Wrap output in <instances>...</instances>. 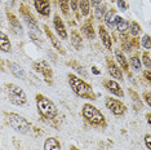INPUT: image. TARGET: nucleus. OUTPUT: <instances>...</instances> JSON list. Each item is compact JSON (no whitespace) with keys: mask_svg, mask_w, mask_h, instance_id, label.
<instances>
[{"mask_svg":"<svg viewBox=\"0 0 151 150\" xmlns=\"http://www.w3.org/2000/svg\"><path fill=\"white\" fill-rule=\"evenodd\" d=\"M68 83H70L73 91L78 96L84 97V98H91V100H94L96 98L92 87L85 83L84 80H81L80 78H78L76 75H73V74L68 75Z\"/></svg>","mask_w":151,"mask_h":150,"instance_id":"f257e3e1","label":"nucleus"},{"mask_svg":"<svg viewBox=\"0 0 151 150\" xmlns=\"http://www.w3.org/2000/svg\"><path fill=\"white\" fill-rule=\"evenodd\" d=\"M36 106L39 112L45 119H53L57 115L56 105L53 104V101H50L49 98H47L43 94H37L36 96Z\"/></svg>","mask_w":151,"mask_h":150,"instance_id":"f03ea898","label":"nucleus"},{"mask_svg":"<svg viewBox=\"0 0 151 150\" xmlns=\"http://www.w3.org/2000/svg\"><path fill=\"white\" fill-rule=\"evenodd\" d=\"M6 93H8V98L12 104L14 105H23L26 104V93L23 92L21 87L16 86V84H8L6 87Z\"/></svg>","mask_w":151,"mask_h":150,"instance_id":"7ed1b4c3","label":"nucleus"},{"mask_svg":"<svg viewBox=\"0 0 151 150\" xmlns=\"http://www.w3.org/2000/svg\"><path fill=\"white\" fill-rule=\"evenodd\" d=\"M8 122L13 127V129H16L19 133H27L30 131V123L18 114H14V112L8 114Z\"/></svg>","mask_w":151,"mask_h":150,"instance_id":"20e7f679","label":"nucleus"},{"mask_svg":"<svg viewBox=\"0 0 151 150\" xmlns=\"http://www.w3.org/2000/svg\"><path fill=\"white\" fill-rule=\"evenodd\" d=\"M83 115L88 122H91V123H93V124L104 123V115H102V112L99 111L98 109H96L94 106H92V105H89V104L84 105Z\"/></svg>","mask_w":151,"mask_h":150,"instance_id":"39448f33","label":"nucleus"},{"mask_svg":"<svg viewBox=\"0 0 151 150\" xmlns=\"http://www.w3.org/2000/svg\"><path fill=\"white\" fill-rule=\"evenodd\" d=\"M106 106L114 112L115 115H122L125 112V106L119 100H115V98H111V97L106 98Z\"/></svg>","mask_w":151,"mask_h":150,"instance_id":"423d86ee","label":"nucleus"},{"mask_svg":"<svg viewBox=\"0 0 151 150\" xmlns=\"http://www.w3.org/2000/svg\"><path fill=\"white\" fill-rule=\"evenodd\" d=\"M35 69L44 75V78H45V80L48 81V83H52V70H50L49 65H48L45 61L35 62Z\"/></svg>","mask_w":151,"mask_h":150,"instance_id":"0eeeda50","label":"nucleus"},{"mask_svg":"<svg viewBox=\"0 0 151 150\" xmlns=\"http://www.w3.org/2000/svg\"><path fill=\"white\" fill-rule=\"evenodd\" d=\"M35 3V8L39 13H42L43 16H48L50 12V5L48 0H34Z\"/></svg>","mask_w":151,"mask_h":150,"instance_id":"6e6552de","label":"nucleus"},{"mask_svg":"<svg viewBox=\"0 0 151 150\" xmlns=\"http://www.w3.org/2000/svg\"><path fill=\"white\" fill-rule=\"evenodd\" d=\"M105 87L111 92V93L116 94V96H123V89L120 88V86L114 80H106L105 81Z\"/></svg>","mask_w":151,"mask_h":150,"instance_id":"1a4fd4ad","label":"nucleus"},{"mask_svg":"<svg viewBox=\"0 0 151 150\" xmlns=\"http://www.w3.org/2000/svg\"><path fill=\"white\" fill-rule=\"evenodd\" d=\"M54 27H56V31H57L58 35L62 38V39H66V38H67V34H66V30H65V25H63L62 19L60 18V16H56V17H54Z\"/></svg>","mask_w":151,"mask_h":150,"instance_id":"9d476101","label":"nucleus"},{"mask_svg":"<svg viewBox=\"0 0 151 150\" xmlns=\"http://www.w3.org/2000/svg\"><path fill=\"white\" fill-rule=\"evenodd\" d=\"M107 69H109V73L111 74V76H114L115 79H122L123 75H122V71L116 65L112 62V61L107 60Z\"/></svg>","mask_w":151,"mask_h":150,"instance_id":"9b49d317","label":"nucleus"},{"mask_svg":"<svg viewBox=\"0 0 151 150\" xmlns=\"http://www.w3.org/2000/svg\"><path fill=\"white\" fill-rule=\"evenodd\" d=\"M44 150H61V145L57 138L49 137L44 142Z\"/></svg>","mask_w":151,"mask_h":150,"instance_id":"f8f14e48","label":"nucleus"},{"mask_svg":"<svg viewBox=\"0 0 151 150\" xmlns=\"http://www.w3.org/2000/svg\"><path fill=\"white\" fill-rule=\"evenodd\" d=\"M99 36H101V39H102V42H104L106 48L111 49V38H110L109 32L105 30V27H102V26H99Z\"/></svg>","mask_w":151,"mask_h":150,"instance_id":"ddd939ff","label":"nucleus"},{"mask_svg":"<svg viewBox=\"0 0 151 150\" xmlns=\"http://www.w3.org/2000/svg\"><path fill=\"white\" fill-rule=\"evenodd\" d=\"M8 18H9V21H11V26H12V29L14 30V31H16L17 34H19V35H22V34H23V30H22L21 25H19L18 19H17L16 17L12 14V13H8Z\"/></svg>","mask_w":151,"mask_h":150,"instance_id":"4468645a","label":"nucleus"},{"mask_svg":"<svg viewBox=\"0 0 151 150\" xmlns=\"http://www.w3.org/2000/svg\"><path fill=\"white\" fill-rule=\"evenodd\" d=\"M0 49L4 50V52H9L11 50V42H9L8 36L1 31H0Z\"/></svg>","mask_w":151,"mask_h":150,"instance_id":"2eb2a0df","label":"nucleus"},{"mask_svg":"<svg viewBox=\"0 0 151 150\" xmlns=\"http://www.w3.org/2000/svg\"><path fill=\"white\" fill-rule=\"evenodd\" d=\"M114 23L116 25V27H118V30L120 32H124L127 29H128V22L125 21V19H123V18H120V17H115V19H114Z\"/></svg>","mask_w":151,"mask_h":150,"instance_id":"dca6fc26","label":"nucleus"},{"mask_svg":"<svg viewBox=\"0 0 151 150\" xmlns=\"http://www.w3.org/2000/svg\"><path fill=\"white\" fill-rule=\"evenodd\" d=\"M81 30H83V34L88 38V39H93L94 38V31H93V27H92L91 22H85Z\"/></svg>","mask_w":151,"mask_h":150,"instance_id":"f3484780","label":"nucleus"},{"mask_svg":"<svg viewBox=\"0 0 151 150\" xmlns=\"http://www.w3.org/2000/svg\"><path fill=\"white\" fill-rule=\"evenodd\" d=\"M71 42H73V44H74V47L76 49H80L81 48V36H80V34L79 32H76V31H73L71 32Z\"/></svg>","mask_w":151,"mask_h":150,"instance_id":"a211bd4d","label":"nucleus"},{"mask_svg":"<svg viewBox=\"0 0 151 150\" xmlns=\"http://www.w3.org/2000/svg\"><path fill=\"white\" fill-rule=\"evenodd\" d=\"M11 70L12 73L16 75V76L18 78H25V71H23V69L21 66H18L17 63H11Z\"/></svg>","mask_w":151,"mask_h":150,"instance_id":"6ab92c4d","label":"nucleus"},{"mask_svg":"<svg viewBox=\"0 0 151 150\" xmlns=\"http://www.w3.org/2000/svg\"><path fill=\"white\" fill-rule=\"evenodd\" d=\"M116 60H118V62L123 66V69H128V62H127L124 54L120 53V50H116Z\"/></svg>","mask_w":151,"mask_h":150,"instance_id":"aec40b11","label":"nucleus"},{"mask_svg":"<svg viewBox=\"0 0 151 150\" xmlns=\"http://www.w3.org/2000/svg\"><path fill=\"white\" fill-rule=\"evenodd\" d=\"M45 32L48 34V38H49V39H50V40H52L53 45H54V47H56V48H57L58 50H61V52H62V53H63V49H62V48H61V45H60V44H58V42H57V40H56V38H54V36L52 35V32H50V30H49V29H48V27H45Z\"/></svg>","mask_w":151,"mask_h":150,"instance_id":"412c9836","label":"nucleus"},{"mask_svg":"<svg viewBox=\"0 0 151 150\" xmlns=\"http://www.w3.org/2000/svg\"><path fill=\"white\" fill-rule=\"evenodd\" d=\"M71 66H73L74 69L76 70L79 74H81V75H83V76H88L87 70H85L83 66H79V63H76V62H75V61H71Z\"/></svg>","mask_w":151,"mask_h":150,"instance_id":"4be33fe9","label":"nucleus"},{"mask_svg":"<svg viewBox=\"0 0 151 150\" xmlns=\"http://www.w3.org/2000/svg\"><path fill=\"white\" fill-rule=\"evenodd\" d=\"M80 8L84 16L89 13V0H80Z\"/></svg>","mask_w":151,"mask_h":150,"instance_id":"5701e85b","label":"nucleus"},{"mask_svg":"<svg viewBox=\"0 0 151 150\" xmlns=\"http://www.w3.org/2000/svg\"><path fill=\"white\" fill-rule=\"evenodd\" d=\"M141 32V27L137 22H132V25H130V34H132L133 36L138 35V34Z\"/></svg>","mask_w":151,"mask_h":150,"instance_id":"b1692460","label":"nucleus"},{"mask_svg":"<svg viewBox=\"0 0 151 150\" xmlns=\"http://www.w3.org/2000/svg\"><path fill=\"white\" fill-rule=\"evenodd\" d=\"M114 17H115L114 11H110V12H107V14H106V23H107L110 27H112V25H114V21H112Z\"/></svg>","mask_w":151,"mask_h":150,"instance_id":"393cba45","label":"nucleus"},{"mask_svg":"<svg viewBox=\"0 0 151 150\" xmlns=\"http://www.w3.org/2000/svg\"><path fill=\"white\" fill-rule=\"evenodd\" d=\"M130 63H132V67L134 70H139L141 69V61H139V58L138 57H132V58H130Z\"/></svg>","mask_w":151,"mask_h":150,"instance_id":"a878e982","label":"nucleus"},{"mask_svg":"<svg viewBox=\"0 0 151 150\" xmlns=\"http://www.w3.org/2000/svg\"><path fill=\"white\" fill-rule=\"evenodd\" d=\"M60 6L65 14H68V0H60Z\"/></svg>","mask_w":151,"mask_h":150,"instance_id":"bb28decb","label":"nucleus"},{"mask_svg":"<svg viewBox=\"0 0 151 150\" xmlns=\"http://www.w3.org/2000/svg\"><path fill=\"white\" fill-rule=\"evenodd\" d=\"M142 47L146 49H150V36L149 35H145L142 38Z\"/></svg>","mask_w":151,"mask_h":150,"instance_id":"cd10ccee","label":"nucleus"},{"mask_svg":"<svg viewBox=\"0 0 151 150\" xmlns=\"http://www.w3.org/2000/svg\"><path fill=\"white\" fill-rule=\"evenodd\" d=\"M143 62H145V66L146 67H150V56H149V53H145L143 54Z\"/></svg>","mask_w":151,"mask_h":150,"instance_id":"c85d7f7f","label":"nucleus"},{"mask_svg":"<svg viewBox=\"0 0 151 150\" xmlns=\"http://www.w3.org/2000/svg\"><path fill=\"white\" fill-rule=\"evenodd\" d=\"M104 5H101V4H99V5H97V9H96V13H97V17H102V14H104V13H102V12H104Z\"/></svg>","mask_w":151,"mask_h":150,"instance_id":"c756f323","label":"nucleus"},{"mask_svg":"<svg viewBox=\"0 0 151 150\" xmlns=\"http://www.w3.org/2000/svg\"><path fill=\"white\" fill-rule=\"evenodd\" d=\"M118 6H119L120 9H123V11L127 9V4H125L124 0H118Z\"/></svg>","mask_w":151,"mask_h":150,"instance_id":"7c9ffc66","label":"nucleus"},{"mask_svg":"<svg viewBox=\"0 0 151 150\" xmlns=\"http://www.w3.org/2000/svg\"><path fill=\"white\" fill-rule=\"evenodd\" d=\"M150 135H146V137H145V142H146V148L147 149H151V144H150Z\"/></svg>","mask_w":151,"mask_h":150,"instance_id":"2f4dec72","label":"nucleus"},{"mask_svg":"<svg viewBox=\"0 0 151 150\" xmlns=\"http://www.w3.org/2000/svg\"><path fill=\"white\" fill-rule=\"evenodd\" d=\"M71 8H73V11L75 12L78 9V0H71Z\"/></svg>","mask_w":151,"mask_h":150,"instance_id":"473e14b6","label":"nucleus"},{"mask_svg":"<svg viewBox=\"0 0 151 150\" xmlns=\"http://www.w3.org/2000/svg\"><path fill=\"white\" fill-rule=\"evenodd\" d=\"M91 1L93 3V5L97 6V5H99V4H101V3H102V0H91Z\"/></svg>","mask_w":151,"mask_h":150,"instance_id":"72a5a7b5","label":"nucleus"},{"mask_svg":"<svg viewBox=\"0 0 151 150\" xmlns=\"http://www.w3.org/2000/svg\"><path fill=\"white\" fill-rule=\"evenodd\" d=\"M145 76L147 78V80H151V75H150L149 71H146V73H145Z\"/></svg>","mask_w":151,"mask_h":150,"instance_id":"f704fd0d","label":"nucleus"},{"mask_svg":"<svg viewBox=\"0 0 151 150\" xmlns=\"http://www.w3.org/2000/svg\"><path fill=\"white\" fill-rule=\"evenodd\" d=\"M146 101H147V104H151V101H150V93H146Z\"/></svg>","mask_w":151,"mask_h":150,"instance_id":"c9c22d12","label":"nucleus"},{"mask_svg":"<svg viewBox=\"0 0 151 150\" xmlns=\"http://www.w3.org/2000/svg\"><path fill=\"white\" fill-rule=\"evenodd\" d=\"M92 70H93V73H94V74H98V70L96 69V67H93V69H92Z\"/></svg>","mask_w":151,"mask_h":150,"instance_id":"e433bc0d","label":"nucleus"},{"mask_svg":"<svg viewBox=\"0 0 151 150\" xmlns=\"http://www.w3.org/2000/svg\"><path fill=\"white\" fill-rule=\"evenodd\" d=\"M147 122H149V124L151 123V119H150V114H149V115H147Z\"/></svg>","mask_w":151,"mask_h":150,"instance_id":"4c0bfd02","label":"nucleus"},{"mask_svg":"<svg viewBox=\"0 0 151 150\" xmlns=\"http://www.w3.org/2000/svg\"><path fill=\"white\" fill-rule=\"evenodd\" d=\"M73 150H76V149H73Z\"/></svg>","mask_w":151,"mask_h":150,"instance_id":"58836bf2","label":"nucleus"}]
</instances>
